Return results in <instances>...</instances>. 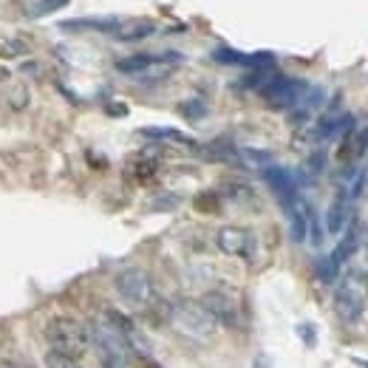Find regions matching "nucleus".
Instances as JSON below:
<instances>
[{
	"instance_id": "obj_6",
	"label": "nucleus",
	"mask_w": 368,
	"mask_h": 368,
	"mask_svg": "<svg viewBox=\"0 0 368 368\" xmlns=\"http://www.w3.org/2000/svg\"><path fill=\"white\" fill-rule=\"evenodd\" d=\"M216 246L229 258H244V261H252L255 258V235H252V229L246 227H235V224H227L216 233Z\"/></svg>"
},
{
	"instance_id": "obj_8",
	"label": "nucleus",
	"mask_w": 368,
	"mask_h": 368,
	"mask_svg": "<svg viewBox=\"0 0 368 368\" xmlns=\"http://www.w3.org/2000/svg\"><path fill=\"white\" fill-rule=\"evenodd\" d=\"M365 153H368V125H354L340 139V145L334 150V159H337V165L343 170H354Z\"/></svg>"
},
{
	"instance_id": "obj_5",
	"label": "nucleus",
	"mask_w": 368,
	"mask_h": 368,
	"mask_svg": "<svg viewBox=\"0 0 368 368\" xmlns=\"http://www.w3.org/2000/svg\"><path fill=\"white\" fill-rule=\"evenodd\" d=\"M309 88H312V85H309L306 80L278 74V77H275V80L261 91V100H264L266 108H272V111H292V108H297V102L306 97Z\"/></svg>"
},
{
	"instance_id": "obj_27",
	"label": "nucleus",
	"mask_w": 368,
	"mask_h": 368,
	"mask_svg": "<svg viewBox=\"0 0 368 368\" xmlns=\"http://www.w3.org/2000/svg\"><path fill=\"white\" fill-rule=\"evenodd\" d=\"M196 207L201 213H216L218 210V198H216V193H201L198 198H196Z\"/></svg>"
},
{
	"instance_id": "obj_16",
	"label": "nucleus",
	"mask_w": 368,
	"mask_h": 368,
	"mask_svg": "<svg viewBox=\"0 0 368 368\" xmlns=\"http://www.w3.org/2000/svg\"><path fill=\"white\" fill-rule=\"evenodd\" d=\"M165 57V51L162 54H150V51H142V54H130V57H122V60H117V71H122V74H128V77H139V74H145L150 65H156L159 60Z\"/></svg>"
},
{
	"instance_id": "obj_30",
	"label": "nucleus",
	"mask_w": 368,
	"mask_h": 368,
	"mask_svg": "<svg viewBox=\"0 0 368 368\" xmlns=\"http://www.w3.org/2000/svg\"><path fill=\"white\" fill-rule=\"evenodd\" d=\"M136 365H139V368H162L153 357H136Z\"/></svg>"
},
{
	"instance_id": "obj_25",
	"label": "nucleus",
	"mask_w": 368,
	"mask_h": 368,
	"mask_svg": "<svg viewBox=\"0 0 368 368\" xmlns=\"http://www.w3.org/2000/svg\"><path fill=\"white\" fill-rule=\"evenodd\" d=\"M43 365L45 368H82L77 360H68V357H62V354H57V352H49L43 357Z\"/></svg>"
},
{
	"instance_id": "obj_17",
	"label": "nucleus",
	"mask_w": 368,
	"mask_h": 368,
	"mask_svg": "<svg viewBox=\"0 0 368 368\" xmlns=\"http://www.w3.org/2000/svg\"><path fill=\"white\" fill-rule=\"evenodd\" d=\"M32 54V40L23 34H3L0 37V60H20Z\"/></svg>"
},
{
	"instance_id": "obj_4",
	"label": "nucleus",
	"mask_w": 368,
	"mask_h": 368,
	"mask_svg": "<svg viewBox=\"0 0 368 368\" xmlns=\"http://www.w3.org/2000/svg\"><path fill=\"white\" fill-rule=\"evenodd\" d=\"M170 323L179 334L190 337L196 343H210L221 332V323L204 309L201 301H176V303H170Z\"/></svg>"
},
{
	"instance_id": "obj_10",
	"label": "nucleus",
	"mask_w": 368,
	"mask_h": 368,
	"mask_svg": "<svg viewBox=\"0 0 368 368\" xmlns=\"http://www.w3.org/2000/svg\"><path fill=\"white\" fill-rule=\"evenodd\" d=\"M213 60L216 62H221V65H244V68H272L275 65V54L272 51H252V54H246V51H235V49H216L213 51Z\"/></svg>"
},
{
	"instance_id": "obj_31",
	"label": "nucleus",
	"mask_w": 368,
	"mask_h": 368,
	"mask_svg": "<svg viewBox=\"0 0 368 368\" xmlns=\"http://www.w3.org/2000/svg\"><path fill=\"white\" fill-rule=\"evenodd\" d=\"M9 77V71H6V68H0V80H6Z\"/></svg>"
},
{
	"instance_id": "obj_1",
	"label": "nucleus",
	"mask_w": 368,
	"mask_h": 368,
	"mask_svg": "<svg viewBox=\"0 0 368 368\" xmlns=\"http://www.w3.org/2000/svg\"><path fill=\"white\" fill-rule=\"evenodd\" d=\"M113 289L122 297V303L133 312L145 317L148 323H165L170 320V306L162 301V295H159L150 272L142 269V266H125L117 272V278H113Z\"/></svg>"
},
{
	"instance_id": "obj_13",
	"label": "nucleus",
	"mask_w": 368,
	"mask_h": 368,
	"mask_svg": "<svg viewBox=\"0 0 368 368\" xmlns=\"http://www.w3.org/2000/svg\"><path fill=\"white\" fill-rule=\"evenodd\" d=\"M261 176H264V181L269 184V190H272L275 196H278L281 204L289 201V198H295V196H301V193H297V179H295L286 168L269 165V168L261 170Z\"/></svg>"
},
{
	"instance_id": "obj_18",
	"label": "nucleus",
	"mask_w": 368,
	"mask_h": 368,
	"mask_svg": "<svg viewBox=\"0 0 368 368\" xmlns=\"http://www.w3.org/2000/svg\"><path fill=\"white\" fill-rule=\"evenodd\" d=\"M156 32V23L153 20H125L122 23V29L113 34L117 40H122V43H133V40H145V37H150Z\"/></svg>"
},
{
	"instance_id": "obj_26",
	"label": "nucleus",
	"mask_w": 368,
	"mask_h": 368,
	"mask_svg": "<svg viewBox=\"0 0 368 368\" xmlns=\"http://www.w3.org/2000/svg\"><path fill=\"white\" fill-rule=\"evenodd\" d=\"M241 156L246 159L249 165H255V168H269L272 165V153H261V150H241Z\"/></svg>"
},
{
	"instance_id": "obj_3",
	"label": "nucleus",
	"mask_w": 368,
	"mask_h": 368,
	"mask_svg": "<svg viewBox=\"0 0 368 368\" xmlns=\"http://www.w3.org/2000/svg\"><path fill=\"white\" fill-rule=\"evenodd\" d=\"M45 343H49V352H57L68 360H82L91 349V337H88V326L80 323L77 317L68 314H57L45 323Z\"/></svg>"
},
{
	"instance_id": "obj_21",
	"label": "nucleus",
	"mask_w": 368,
	"mask_h": 368,
	"mask_svg": "<svg viewBox=\"0 0 368 368\" xmlns=\"http://www.w3.org/2000/svg\"><path fill=\"white\" fill-rule=\"evenodd\" d=\"M71 0H37V3L29 9V17H34V20H40V17H49V14H54L57 9H62V6H68Z\"/></svg>"
},
{
	"instance_id": "obj_11",
	"label": "nucleus",
	"mask_w": 368,
	"mask_h": 368,
	"mask_svg": "<svg viewBox=\"0 0 368 368\" xmlns=\"http://www.w3.org/2000/svg\"><path fill=\"white\" fill-rule=\"evenodd\" d=\"M354 201L349 196V190H340L332 204H329V210H326V233L329 235H343V229L349 227V221L354 218Z\"/></svg>"
},
{
	"instance_id": "obj_23",
	"label": "nucleus",
	"mask_w": 368,
	"mask_h": 368,
	"mask_svg": "<svg viewBox=\"0 0 368 368\" xmlns=\"http://www.w3.org/2000/svg\"><path fill=\"white\" fill-rule=\"evenodd\" d=\"M179 111H181L187 119H201V117H207V102H204V100H187V102H181Z\"/></svg>"
},
{
	"instance_id": "obj_12",
	"label": "nucleus",
	"mask_w": 368,
	"mask_h": 368,
	"mask_svg": "<svg viewBox=\"0 0 368 368\" xmlns=\"http://www.w3.org/2000/svg\"><path fill=\"white\" fill-rule=\"evenodd\" d=\"M125 17L108 14V17H74V20H62L60 29L62 32H100V34H117L122 29Z\"/></svg>"
},
{
	"instance_id": "obj_2",
	"label": "nucleus",
	"mask_w": 368,
	"mask_h": 368,
	"mask_svg": "<svg viewBox=\"0 0 368 368\" xmlns=\"http://www.w3.org/2000/svg\"><path fill=\"white\" fill-rule=\"evenodd\" d=\"M88 337H91V346L97 349L100 354V365L102 368H130V346H128V337L119 332V326L108 317V312L97 314L88 320Z\"/></svg>"
},
{
	"instance_id": "obj_24",
	"label": "nucleus",
	"mask_w": 368,
	"mask_h": 368,
	"mask_svg": "<svg viewBox=\"0 0 368 368\" xmlns=\"http://www.w3.org/2000/svg\"><path fill=\"white\" fill-rule=\"evenodd\" d=\"M309 241H312V246L323 244V224H320L314 207H309Z\"/></svg>"
},
{
	"instance_id": "obj_20",
	"label": "nucleus",
	"mask_w": 368,
	"mask_h": 368,
	"mask_svg": "<svg viewBox=\"0 0 368 368\" xmlns=\"http://www.w3.org/2000/svg\"><path fill=\"white\" fill-rule=\"evenodd\" d=\"M314 272H317V278L323 281L326 286H334V284H337V275H340V264H337L332 255H326V258H320V261L314 264Z\"/></svg>"
},
{
	"instance_id": "obj_22",
	"label": "nucleus",
	"mask_w": 368,
	"mask_h": 368,
	"mask_svg": "<svg viewBox=\"0 0 368 368\" xmlns=\"http://www.w3.org/2000/svg\"><path fill=\"white\" fill-rule=\"evenodd\" d=\"M6 102L12 105V111H23V108L29 105V88H26V85H14V88L9 91Z\"/></svg>"
},
{
	"instance_id": "obj_29",
	"label": "nucleus",
	"mask_w": 368,
	"mask_h": 368,
	"mask_svg": "<svg viewBox=\"0 0 368 368\" xmlns=\"http://www.w3.org/2000/svg\"><path fill=\"white\" fill-rule=\"evenodd\" d=\"M323 162H326V153H323V150H317L314 156H309V170H312V176H317L320 170H323Z\"/></svg>"
},
{
	"instance_id": "obj_9",
	"label": "nucleus",
	"mask_w": 368,
	"mask_h": 368,
	"mask_svg": "<svg viewBox=\"0 0 368 368\" xmlns=\"http://www.w3.org/2000/svg\"><path fill=\"white\" fill-rule=\"evenodd\" d=\"M201 303H204V309L210 312L224 329H235V326L241 323L238 303H235L229 295H224V292H207V295L201 297Z\"/></svg>"
},
{
	"instance_id": "obj_19",
	"label": "nucleus",
	"mask_w": 368,
	"mask_h": 368,
	"mask_svg": "<svg viewBox=\"0 0 368 368\" xmlns=\"http://www.w3.org/2000/svg\"><path fill=\"white\" fill-rule=\"evenodd\" d=\"M139 136H145V139H159V142H179V145H187V148H198L196 139H190L187 133H181L176 128H142Z\"/></svg>"
},
{
	"instance_id": "obj_14",
	"label": "nucleus",
	"mask_w": 368,
	"mask_h": 368,
	"mask_svg": "<svg viewBox=\"0 0 368 368\" xmlns=\"http://www.w3.org/2000/svg\"><path fill=\"white\" fill-rule=\"evenodd\" d=\"M360 235H363V224L357 221V218H352L349 221V227L343 229V238L337 241V246H334V252H332V258L343 266L349 258H354V252H357V246H360Z\"/></svg>"
},
{
	"instance_id": "obj_28",
	"label": "nucleus",
	"mask_w": 368,
	"mask_h": 368,
	"mask_svg": "<svg viewBox=\"0 0 368 368\" xmlns=\"http://www.w3.org/2000/svg\"><path fill=\"white\" fill-rule=\"evenodd\" d=\"M297 334H301V340L306 343L309 349L317 346V334H314V326L312 323H301V326H297Z\"/></svg>"
},
{
	"instance_id": "obj_15",
	"label": "nucleus",
	"mask_w": 368,
	"mask_h": 368,
	"mask_svg": "<svg viewBox=\"0 0 368 368\" xmlns=\"http://www.w3.org/2000/svg\"><path fill=\"white\" fill-rule=\"evenodd\" d=\"M125 173H128V179L136 181V184H150V181L159 176V162H156L150 153H139V156L128 159Z\"/></svg>"
},
{
	"instance_id": "obj_7",
	"label": "nucleus",
	"mask_w": 368,
	"mask_h": 368,
	"mask_svg": "<svg viewBox=\"0 0 368 368\" xmlns=\"http://www.w3.org/2000/svg\"><path fill=\"white\" fill-rule=\"evenodd\" d=\"M332 303H334L337 317L343 320V323H349V326L360 323V317L365 314V297H363V292H360L354 284H349V281H340V284L334 286Z\"/></svg>"
}]
</instances>
